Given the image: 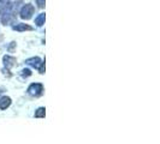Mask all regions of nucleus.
I'll return each instance as SVG.
<instances>
[{"label": "nucleus", "instance_id": "nucleus-1", "mask_svg": "<svg viewBox=\"0 0 160 144\" xmlns=\"http://www.w3.org/2000/svg\"><path fill=\"white\" fill-rule=\"evenodd\" d=\"M34 6L30 5V4H27V5H24L23 8H22V11H21V17L23 18V19H29V18H32V16L34 15Z\"/></svg>", "mask_w": 160, "mask_h": 144}, {"label": "nucleus", "instance_id": "nucleus-2", "mask_svg": "<svg viewBox=\"0 0 160 144\" xmlns=\"http://www.w3.org/2000/svg\"><path fill=\"white\" fill-rule=\"evenodd\" d=\"M4 64L6 65L8 67H12L13 65L16 64V59H15L13 56L5 55V56H4Z\"/></svg>", "mask_w": 160, "mask_h": 144}, {"label": "nucleus", "instance_id": "nucleus-3", "mask_svg": "<svg viewBox=\"0 0 160 144\" xmlns=\"http://www.w3.org/2000/svg\"><path fill=\"white\" fill-rule=\"evenodd\" d=\"M10 104H11V98L8 97V96H4V97L1 98V101H0V109L8 108Z\"/></svg>", "mask_w": 160, "mask_h": 144}, {"label": "nucleus", "instance_id": "nucleus-4", "mask_svg": "<svg viewBox=\"0 0 160 144\" xmlns=\"http://www.w3.org/2000/svg\"><path fill=\"white\" fill-rule=\"evenodd\" d=\"M13 29L17 31H23V30H32V26H29L27 24H18L16 26H13Z\"/></svg>", "mask_w": 160, "mask_h": 144}, {"label": "nucleus", "instance_id": "nucleus-5", "mask_svg": "<svg viewBox=\"0 0 160 144\" xmlns=\"http://www.w3.org/2000/svg\"><path fill=\"white\" fill-rule=\"evenodd\" d=\"M46 109L43 108V107H41V108H39L38 111H36V113H35V118H45V115H46V112H45Z\"/></svg>", "mask_w": 160, "mask_h": 144}, {"label": "nucleus", "instance_id": "nucleus-6", "mask_svg": "<svg viewBox=\"0 0 160 144\" xmlns=\"http://www.w3.org/2000/svg\"><path fill=\"white\" fill-rule=\"evenodd\" d=\"M35 22H36V25L41 26V25L43 24V22H45V13H41L40 16L35 19Z\"/></svg>", "mask_w": 160, "mask_h": 144}, {"label": "nucleus", "instance_id": "nucleus-7", "mask_svg": "<svg viewBox=\"0 0 160 144\" xmlns=\"http://www.w3.org/2000/svg\"><path fill=\"white\" fill-rule=\"evenodd\" d=\"M36 4L39 5V7H43L45 6V0H36Z\"/></svg>", "mask_w": 160, "mask_h": 144}, {"label": "nucleus", "instance_id": "nucleus-8", "mask_svg": "<svg viewBox=\"0 0 160 144\" xmlns=\"http://www.w3.org/2000/svg\"><path fill=\"white\" fill-rule=\"evenodd\" d=\"M22 72H23V76H27V77L32 74V72H30V70H23Z\"/></svg>", "mask_w": 160, "mask_h": 144}]
</instances>
